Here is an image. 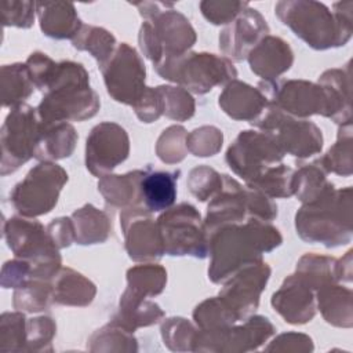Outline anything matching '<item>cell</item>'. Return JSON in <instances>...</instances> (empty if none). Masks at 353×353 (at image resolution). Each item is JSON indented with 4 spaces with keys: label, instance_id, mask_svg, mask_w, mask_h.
I'll list each match as a JSON object with an SVG mask.
<instances>
[{
    "label": "cell",
    "instance_id": "7c38bea8",
    "mask_svg": "<svg viewBox=\"0 0 353 353\" xmlns=\"http://www.w3.org/2000/svg\"><path fill=\"white\" fill-rule=\"evenodd\" d=\"M284 154L272 132L244 130L228 148L225 160L236 175L248 182L279 164Z\"/></svg>",
    "mask_w": 353,
    "mask_h": 353
},
{
    "label": "cell",
    "instance_id": "1f68e13d",
    "mask_svg": "<svg viewBox=\"0 0 353 353\" xmlns=\"http://www.w3.org/2000/svg\"><path fill=\"white\" fill-rule=\"evenodd\" d=\"M70 218L74 225L77 244L91 245L108 240L112 230V222L105 211L98 210L92 204H85L76 210Z\"/></svg>",
    "mask_w": 353,
    "mask_h": 353
},
{
    "label": "cell",
    "instance_id": "44dd1931",
    "mask_svg": "<svg viewBox=\"0 0 353 353\" xmlns=\"http://www.w3.org/2000/svg\"><path fill=\"white\" fill-rule=\"evenodd\" d=\"M270 303L284 321L305 324L316 314V295L295 274L284 279L281 287L272 295Z\"/></svg>",
    "mask_w": 353,
    "mask_h": 353
},
{
    "label": "cell",
    "instance_id": "f5cc1de1",
    "mask_svg": "<svg viewBox=\"0 0 353 353\" xmlns=\"http://www.w3.org/2000/svg\"><path fill=\"white\" fill-rule=\"evenodd\" d=\"M25 63L29 69L34 88L44 92L52 79V74L57 68V62L52 61L47 54L34 51L28 57Z\"/></svg>",
    "mask_w": 353,
    "mask_h": 353
},
{
    "label": "cell",
    "instance_id": "8d00e7d4",
    "mask_svg": "<svg viewBox=\"0 0 353 353\" xmlns=\"http://www.w3.org/2000/svg\"><path fill=\"white\" fill-rule=\"evenodd\" d=\"M167 284V270L157 263L135 265L127 270V290L145 298L163 292Z\"/></svg>",
    "mask_w": 353,
    "mask_h": 353
},
{
    "label": "cell",
    "instance_id": "9f6ffc18",
    "mask_svg": "<svg viewBox=\"0 0 353 353\" xmlns=\"http://www.w3.org/2000/svg\"><path fill=\"white\" fill-rule=\"evenodd\" d=\"M30 279V265L25 259L7 261L1 269V287L3 288H18L28 283Z\"/></svg>",
    "mask_w": 353,
    "mask_h": 353
},
{
    "label": "cell",
    "instance_id": "f546056e",
    "mask_svg": "<svg viewBox=\"0 0 353 353\" xmlns=\"http://www.w3.org/2000/svg\"><path fill=\"white\" fill-rule=\"evenodd\" d=\"M163 317L164 312L156 302H152L149 298L137 295L125 288L120 296L119 312L113 320L134 332L139 327L157 324Z\"/></svg>",
    "mask_w": 353,
    "mask_h": 353
},
{
    "label": "cell",
    "instance_id": "f6af8a7d",
    "mask_svg": "<svg viewBox=\"0 0 353 353\" xmlns=\"http://www.w3.org/2000/svg\"><path fill=\"white\" fill-rule=\"evenodd\" d=\"M188 131L182 125H170L156 142V154L165 164H176L188 154Z\"/></svg>",
    "mask_w": 353,
    "mask_h": 353
},
{
    "label": "cell",
    "instance_id": "f907efd6",
    "mask_svg": "<svg viewBox=\"0 0 353 353\" xmlns=\"http://www.w3.org/2000/svg\"><path fill=\"white\" fill-rule=\"evenodd\" d=\"M203 17L212 25H228L236 19L250 4L247 1L204 0L199 4Z\"/></svg>",
    "mask_w": 353,
    "mask_h": 353
},
{
    "label": "cell",
    "instance_id": "60d3db41",
    "mask_svg": "<svg viewBox=\"0 0 353 353\" xmlns=\"http://www.w3.org/2000/svg\"><path fill=\"white\" fill-rule=\"evenodd\" d=\"M88 342H90L88 349L92 352H98V350L137 352L138 350L137 339L132 335V331L124 328L114 320H112L109 324L103 325L102 328L97 330Z\"/></svg>",
    "mask_w": 353,
    "mask_h": 353
},
{
    "label": "cell",
    "instance_id": "ffe728a7",
    "mask_svg": "<svg viewBox=\"0 0 353 353\" xmlns=\"http://www.w3.org/2000/svg\"><path fill=\"white\" fill-rule=\"evenodd\" d=\"M245 219H248L245 186L223 174V186L210 200L205 219L203 221L207 237L223 226L241 223Z\"/></svg>",
    "mask_w": 353,
    "mask_h": 353
},
{
    "label": "cell",
    "instance_id": "8fae6325",
    "mask_svg": "<svg viewBox=\"0 0 353 353\" xmlns=\"http://www.w3.org/2000/svg\"><path fill=\"white\" fill-rule=\"evenodd\" d=\"M41 121L37 110L26 103L11 108L1 125V175L17 171L33 157Z\"/></svg>",
    "mask_w": 353,
    "mask_h": 353
},
{
    "label": "cell",
    "instance_id": "2e32d148",
    "mask_svg": "<svg viewBox=\"0 0 353 353\" xmlns=\"http://www.w3.org/2000/svg\"><path fill=\"white\" fill-rule=\"evenodd\" d=\"M270 266L262 259L250 262L237 269L222 284L219 298L243 321L251 316L259 305L262 291L270 277Z\"/></svg>",
    "mask_w": 353,
    "mask_h": 353
},
{
    "label": "cell",
    "instance_id": "30bf717a",
    "mask_svg": "<svg viewBox=\"0 0 353 353\" xmlns=\"http://www.w3.org/2000/svg\"><path fill=\"white\" fill-rule=\"evenodd\" d=\"M250 124L261 131L272 132L284 153L294 157L306 159L323 149V134L314 123L290 116L270 102Z\"/></svg>",
    "mask_w": 353,
    "mask_h": 353
},
{
    "label": "cell",
    "instance_id": "ba28073f",
    "mask_svg": "<svg viewBox=\"0 0 353 353\" xmlns=\"http://www.w3.org/2000/svg\"><path fill=\"white\" fill-rule=\"evenodd\" d=\"M68 172L52 161H40L10 192V204L22 216L48 214L58 203Z\"/></svg>",
    "mask_w": 353,
    "mask_h": 353
},
{
    "label": "cell",
    "instance_id": "6f0895ef",
    "mask_svg": "<svg viewBox=\"0 0 353 353\" xmlns=\"http://www.w3.org/2000/svg\"><path fill=\"white\" fill-rule=\"evenodd\" d=\"M47 232L58 248H66L76 241L74 225L70 216H59L47 225Z\"/></svg>",
    "mask_w": 353,
    "mask_h": 353
},
{
    "label": "cell",
    "instance_id": "7bdbcfd3",
    "mask_svg": "<svg viewBox=\"0 0 353 353\" xmlns=\"http://www.w3.org/2000/svg\"><path fill=\"white\" fill-rule=\"evenodd\" d=\"M26 317L23 312H4L0 317V352H25Z\"/></svg>",
    "mask_w": 353,
    "mask_h": 353
},
{
    "label": "cell",
    "instance_id": "7dc6e473",
    "mask_svg": "<svg viewBox=\"0 0 353 353\" xmlns=\"http://www.w3.org/2000/svg\"><path fill=\"white\" fill-rule=\"evenodd\" d=\"M188 189L199 200H211L223 186V174H219L208 165H197L190 170L188 176Z\"/></svg>",
    "mask_w": 353,
    "mask_h": 353
},
{
    "label": "cell",
    "instance_id": "cb8c5ba5",
    "mask_svg": "<svg viewBox=\"0 0 353 353\" xmlns=\"http://www.w3.org/2000/svg\"><path fill=\"white\" fill-rule=\"evenodd\" d=\"M36 14L41 32L57 40H72L84 25L74 8V4L66 1L36 3Z\"/></svg>",
    "mask_w": 353,
    "mask_h": 353
},
{
    "label": "cell",
    "instance_id": "d590c367",
    "mask_svg": "<svg viewBox=\"0 0 353 353\" xmlns=\"http://www.w3.org/2000/svg\"><path fill=\"white\" fill-rule=\"evenodd\" d=\"M72 44L80 51H88L97 59L98 68L108 62L117 47L116 37L109 30L94 25H83Z\"/></svg>",
    "mask_w": 353,
    "mask_h": 353
},
{
    "label": "cell",
    "instance_id": "7a4b0ae2",
    "mask_svg": "<svg viewBox=\"0 0 353 353\" xmlns=\"http://www.w3.org/2000/svg\"><path fill=\"white\" fill-rule=\"evenodd\" d=\"M352 1L332 4L334 11L314 0H281L274 14L283 25L313 50L345 46L352 37Z\"/></svg>",
    "mask_w": 353,
    "mask_h": 353
},
{
    "label": "cell",
    "instance_id": "f1b7e54d",
    "mask_svg": "<svg viewBox=\"0 0 353 353\" xmlns=\"http://www.w3.org/2000/svg\"><path fill=\"white\" fill-rule=\"evenodd\" d=\"M52 303L63 306H88L97 294L95 284L72 268H61L51 280Z\"/></svg>",
    "mask_w": 353,
    "mask_h": 353
},
{
    "label": "cell",
    "instance_id": "f35d334b",
    "mask_svg": "<svg viewBox=\"0 0 353 353\" xmlns=\"http://www.w3.org/2000/svg\"><path fill=\"white\" fill-rule=\"evenodd\" d=\"M319 161L327 172L342 176L352 175V123L339 125L336 142L324 156L319 157Z\"/></svg>",
    "mask_w": 353,
    "mask_h": 353
},
{
    "label": "cell",
    "instance_id": "e575fe53",
    "mask_svg": "<svg viewBox=\"0 0 353 353\" xmlns=\"http://www.w3.org/2000/svg\"><path fill=\"white\" fill-rule=\"evenodd\" d=\"M0 80L4 108H14L25 103L34 90L26 63L3 65Z\"/></svg>",
    "mask_w": 353,
    "mask_h": 353
},
{
    "label": "cell",
    "instance_id": "52a82bcc",
    "mask_svg": "<svg viewBox=\"0 0 353 353\" xmlns=\"http://www.w3.org/2000/svg\"><path fill=\"white\" fill-rule=\"evenodd\" d=\"M154 69L163 79L199 95L207 94L215 85H226L237 77L230 59L210 52L188 51L163 59Z\"/></svg>",
    "mask_w": 353,
    "mask_h": 353
},
{
    "label": "cell",
    "instance_id": "8992f818",
    "mask_svg": "<svg viewBox=\"0 0 353 353\" xmlns=\"http://www.w3.org/2000/svg\"><path fill=\"white\" fill-rule=\"evenodd\" d=\"M3 236L12 254L30 265L32 280L51 281L61 270L62 258L47 232L33 218L11 216L3 223Z\"/></svg>",
    "mask_w": 353,
    "mask_h": 353
},
{
    "label": "cell",
    "instance_id": "db71d44e",
    "mask_svg": "<svg viewBox=\"0 0 353 353\" xmlns=\"http://www.w3.org/2000/svg\"><path fill=\"white\" fill-rule=\"evenodd\" d=\"M245 203L248 218H255L265 222H272L277 218L276 203L265 193L245 186Z\"/></svg>",
    "mask_w": 353,
    "mask_h": 353
},
{
    "label": "cell",
    "instance_id": "b9f144b4",
    "mask_svg": "<svg viewBox=\"0 0 353 353\" xmlns=\"http://www.w3.org/2000/svg\"><path fill=\"white\" fill-rule=\"evenodd\" d=\"M193 320L197 328L212 330L225 328L239 323L237 316L226 306L219 296L207 298L193 310Z\"/></svg>",
    "mask_w": 353,
    "mask_h": 353
},
{
    "label": "cell",
    "instance_id": "5b68a950",
    "mask_svg": "<svg viewBox=\"0 0 353 353\" xmlns=\"http://www.w3.org/2000/svg\"><path fill=\"white\" fill-rule=\"evenodd\" d=\"M298 236L327 248L352 240V188H332L314 201L303 204L295 214Z\"/></svg>",
    "mask_w": 353,
    "mask_h": 353
},
{
    "label": "cell",
    "instance_id": "ac0fdd59",
    "mask_svg": "<svg viewBox=\"0 0 353 353\" xmlns=\"http://www.w3.org/2000/svg\"><path fill=\"white\" fill-rule=\"evenodd\" d=\"M120 226L124 234V248L132 261H157L165 254L157 221L143 205L123 210Z\"/></svg>",
    "mask_w": 353,
    "mask_h": 353
},
{
    "label": "cell",
    "instance_id": "9c48e42d",
    "mask_svg": "<svg viewBox=\"0 0 353 353\" xmlns=\"http://www.w3.org/2000/svg\"><path fill=\"white\" fill-rule=\"evenodd\" d=\"M156 221L167 255H190L200 259L208 256V237L194 205L179 203L165 210Z\"/></svg>",
    "mask_w": 353,
    "mask_h": 353
},
{
    "label": "cell",
    "instance_id": "816d5d0a",
    "mask_svg": "<svg viewBox=\"0 0 353 353\" xmlns=\"http://www.w3.org/2000/svg\"><path fill=\"white\" fill-rule=\"evenodd\" d=\"M34 15H36L34 1H17V0L1 1L3 26H15V28L28 29L33 26Z\"/></svg>",
    "mask_w": 353,
    "mask_h": 353
},
{
    "label": "cell",
    "instance_id": "681fc988",
    "mask_svg": "<svg viewBox=\"0 0 353 353\" xmlns=\"http://www.w3.org/2000/svg\"><path fill=\"white\" fill-rule=\"evenodd\" d=\"M57 334V324L50 316H39L26 320L25 352L52 350L51 341Z\"/></svg>",
    "mask_w": 353,
    "mask_h": 353
},
{
    "label": "cell",
    "instance_id": "83f0119b",
    "mask_svg": "<svg viewBox=\"0 0 353 353\" xmlns=\"http://www.w3.org/2000/svg\"><path fill=\"white\" fill-rule=\"evenodd\" d=\"M181 170L149 171L141 181V203L149 212L171 208L176 200V182Z\"/></svg>",
    "mask_w": 353,
    "mask_h": 353
},
{
    "label": "cell",
    "instance_id": "680465c9",
    "mask_svg": "<svg viewBox=\"0 0 353 353\" xmlns=\"http://www.w3.org/2000/svg\"><path fill=\"white\" fill-rule=\"evenodd\" d=\"M265 350H298V352H312L313 343L312 338L305 334L288 332L279 335Z\"/></svg>",
    "mask_w": 353,
    "mask_h": 353
},
{
    "label": "cell",
    "instance_id": "7402d4cb",
    "mask_svg": "<svg viewBox=\"0 0 353 353\" xmlns=\"http://www.w3.org/2000/svg\"><path fill=\"white\" fill-rule=\"evenodd\" d=\"M250 69L265 81L277 80L294 63V52L281 37L265 36L247 55Z\"/></svg>",
    "mask_w": 353,
    "mask_h": 353
},
{
    "label": "cell",
    "instance_id": "6da1fadb",
    "mask_svg": "<svg viewBox=\"0 0 353 353\" xmlns=\"http://www.w3.org/2000/svg\"><path fill=\"white\" fill-rule=\"evenodd\" d=\"M281 243L279 229L270 222L248 218L241 223L223 226L208 237V279L222 284L237 269L262 259V254L273 251Z\"/></svg>",
    "mask_w": 353,
    "mask_h": 353
},
{
    "label": "cell",
    "instance_id": "836d02e7",
    "mask_svg": "<svg viewBox=\"0 0 353 353\" xmlns=\"http://www.w3.org/2000/svg\"><path fill=\"white\" fill-rule=\"evenodd\" d=\"M294 274L309 288L317 291L323 285L338 283L336 259L307 252L299 258Z\"/></svg>",
    "mask_w": 353,
    "mask_h": 353
},
{
    "label": "cell",
    "instance_id": "ab89813d",
    "mask_svg": "<svg viewBox=\"0 0 353 353\" xmlns=\"http://www.w3.org/2000/svg\"><path fill=\"white\" fill-rule=\"evenodd\" d=\"M52 303L51 281L29 280L14 290L12 306L19 312L36 313L46 310Z\"/></svg>",
    "mask_w": 353,
    "mask_h": 353
},
{
    "label": "cell",
    "instance_id": "4dcf8cb0",
    "mask_svg": "<svg viewBox=\"0 0 353 353\" xmlns=\"http://www.w3.org/2000/svg\"><path fill=\"white\" fill-rule=\"evenodd\" d=\"M316 306L324 320L335 327H352V290L331 283L316 291Z\"/></svg>",
    "mask_w": 353,
    "mask_h": 353
},
{
    "label": "cell",
    "instance_id": "3957f363",
    "mask_svg": "<svg viewBox=\"0 0 353 353\" xmlns=\"http://www.w3.org/2000/svg\"><path fill=\"white\" fill-rule=\"evenodd\" d=\"M101 101L90 87V74L80 62H57L52 79L36 108L40 121H84L99 110Z\"/></svg>",
    "mask_w": 353,
    "mask_h": 353
},
{
    "label": "cell",
    "instance_id": "ee69618b",
    "mask_svg": "<svg viewBox=\"0 0 353 353\" xmlns=\"http://www.w3.org/2000/svg\"><path fill=\"white\" fill-rule=\"evenodd\" d=\"M163 98V114L171 120L185 121L194 114L196 103L192 94L176 85H159Z\"/></svg>",
    "mask_w": 353,
    "mask_h": 353
},
{
    "label": "cell",
    "instance_id": "91938a15",
    "mask_svg": "<svg viewBox=\"0 0 353 353\" xmlns=\"http://www.w3.org/2000/svg\"><path fill=\"white\" fill-rule=\"evenodd\" d=\"M336 277L338 281H352V251H347L343 258L336 259Z\"/></svg>",
    "mask_w": 353,
    "mask_h": 353
},
{
    "label": "cell",
    "instance_id": "11a10c76",
    "mask_svg": "<svg viewBox=\"0 0 353 353\" xmlns=\"http://www.w3.org/2000/svg\"><path fill=\"white\" fill-rule=\"evenodd\" d=\"M132 109L142 123L156 121L160 116H163V98L159 88L148 87Z\"/></svg>",
    "mask_w": 353,
    "mask_h": 353
},
{
    "label": "cell",
    "instance_id": "484cf974",
    "mask_svg": "<svg viewBox=\"0 0 353 353\" xmlns=\"http://www.w3.org/2000/svg\"><path fill=\"white\" fill-rule=\"evenodd\" d=\"M79 135L74 127L66 121L43 123L33 157L39 161H54L70 157L74 152Z\"/></svg>",
    "mask_w": 353,
    "mask_h": 353
},
{
    "label": "cell",
    "instance_id": "74e56055",
    "mask_svg": "<svg viewBox=\"0 0 353 353\" xmlns=\"http://www.w3.org/2000/svg\"><path fill=\"white\" fill-rule=\"evenodd\" d=\"M292 178L294 170L280 163L269 167L255 179L245 182V186L256 189L270 199H288L294 194Z\"/></svg>",
    "mask_w": 353,
    "mask_h": 353
},
{
    "label": "cell",
    "instance_id": "bcb514c9",
    "mask_svg": "<svg viewBox=\"0 0 353 353\" xmlns=\"http://www.w3.org/2000/svg\"><path fill=\"white\" fill-rule=\"evenodd\" d=\"M197 328L183 317H170L161 323L164 345L174 352H193V341Z\"/></svg>",
    "mask_w": 353,
    "mask_h": 353
},
{
    "label": "cell",
    "instance_id": "4fadbf2b",
    "mask_svg": "<svg viewBox=\"0 0 353 353\" xmlns=\"http://www.w3.org/2000/svg\"><path fill=\"white\" fill-rule=\"evenodd\" d=\"M276 328L268 317L251 314L241 324L225 328H197L193 352H232L241 353L258 349L266 342Z\"/></svg>",
    "mask_w": 353,
    "mask_h": 353
},
{
    "label": "cell",
    "instance_id": "c3c4849f",
    "mask_svg": "<svg viewBox=\"0 0 353 353\" xmlns=\"http://www.w3.org/2000/svg\"><path fill=\"white\" fill-rule=\"evenodd\" d=\"M223 142V134L214 125H201L188 134V150L197 157H210L216 154Z\"/></svg>",
    "mask_w": 353,
    "mask_h": 353
},
{
    "label": "cell",
    "instance_id": "e0dca14e",
    "mask_svg": "<svg viewBox=\"0 0 353 353\" xmlns=\"http://www.w3.org/2000/svg\"><path fill=\"white\" fill-rule=\"evenodd\" d=\"M130 154L127 131L113 121H102L92 127L85 141V167L98 178L110 174Z\"/></svg>",
    "mask_w": 353,
    "mask_h": 353
},
{
    "label": "cell",
    "instance_id": "d4e9b609",
    "mask_svg": "<svg viewBox=\"0 0 353 353\" xmlns=\"http://www.w3.org/2000/svg\"><path fill=\"white\" fill-rule=\"evenodd\" d=\"M150 167L134 170L123 175L108 174L98 182V190L105 199L106 205L112 208L125 210L141 203V181Z\"/></svg>",
    "mask_w": 353,
    "mask_h": 353
},
{
    "label": "cell",
    "instance_id": "d6986e66",
    "mask_svg": "<svg viewBox=\"0 0 353 353\" xmlns=\"http://www.w3.org/2000/svg\"><path fill=\"white\" fill-rule=\"evenodd\" d=\"M270 32L262 14L247 7L236 19L228 23L219 33V48L230 61L240 62Z\"/></svg>",
    "mask_w": 353,
    "mask_h": 353
},
{
    "label": "cell",
    "instance_id": "4316f807",
    "mask_svg": "<svg viewBox=\"0 0 353 353\" xmlns=\"http://www.w3.org/2000/svg\"><path fill=\"white\" fill-rule=\"evenodd\" d=\"M327 94L328 119L342 125L352 123V97H350V68L328 69L317 81Z\"/></svg>",
    "mask_w": 353,
    "mask_h": 353
},
{
    "label": "cell",
    "instance_id": "5bb4252c",
    "mask_svg": "<svg viewBox=\"0 0 353 353\" xmlns=\"http://www.w3.org/2000/svg\"><path fill=\"white\" fill-rule=\"evenodd\" d=\"M99 70L108 94L116 102L134 106L148 88L143 59L128 43L117 44L113 55Z\"/></svg>",
    "mask_w": 353,
    "mask_h": 353
},
{
    "label": "cell",
    "instance_id": "d6a6232c",
    "mask_svg": "<svg viewBox=\"0 0 353 353\" xmlns=\"http://www.w3.org/2000/svg\"><path fill=\"white\" fill-rule=\"evenodd\" d=\"M327 171L317 160L301 165L294 171L292 178V190L294 194L303 203L314 201L316 199L325 194L334 188L332 182L327 179Z\"/></svg>",
    "mask_w": 353,
    "mask_h": 353
},
{
    "label": "cell",
    "instance_id": "277c9868",
    "mask_svg": "<svg viewBox=\"0 0 353 353\" xmlns=\"http://www.w3.org/2000/svg\"><path fill=\"white\" fill-rule=\"evenodd\" d=\"M134 6L145 19L138 34L139 48L153 65L182 55L194 46L197 36L190 21L172 3L141 1Z\"/></svg>",
    "mask_w": 353,
    "mask_h": 353
},
{
    "label": "cell",
    "instance_id": "603a6c76",
    "mask_svg": "<svg viewBox=\"0 0 353 353\" xmlns=\"http://www.w3.org/2000/svg\"><path fill=\"white\" fill-rule=\"evenodd\" d=\"M269 101L258 90L237 79L225 85L218 98L219 108L233 120L252 123L268 106Z\"/></svg>",
    "mask_w": 353,
    "mask_h": 353
},
{
    "label": "cell",
    "instance_id": "9a60e30c",
    "mask_svg": "<svg viewBox=\"0 0 353 353\" xmlns=\"http://www.w3.org/2000/svg\"><path fill=\"white\" fill-rule=\"evenodd\" d=\"M258 90L266 99L296 119L313 114L328 117V101L319 83L307 80H272L259 81Z\"/></svg>",
    "mask_w": 353,
    "mask_h": 353
}]
</instances>
